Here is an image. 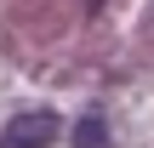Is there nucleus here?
Segmentation results:
<instances>
[{
    "mask_svg": "<svg viewBox=\"0 0 154 148\" xmlns=\"http://www.w3.org/2000/svg\"><path fill=\"white\" fill-rule=\"evenodd\" d=\"M51 137H57V114L51 108H34V114H17L0 131V148H51Z\"/></svg>",
    "mask_w": 154,
    "mask_h": 148,
    "instance_id": "f257e3e1",
    "label": "nucleus"
},
{
    "mask_svg": "<svg viewBox=\"0 0 154 148\" xmlns=\"http://www.w3.org/2000/svg\"><path fill=\"white\" fill-rule=\"evenodd\" d=\"M74 148H114V137H109V120H103V114H86V120L74 125Z\"/></svg>",
    "mask_w": 154,
    "mask_h": 148,
    "instance_id": "f03ea898",
    "label": "nucleus"
}]
</instances>
